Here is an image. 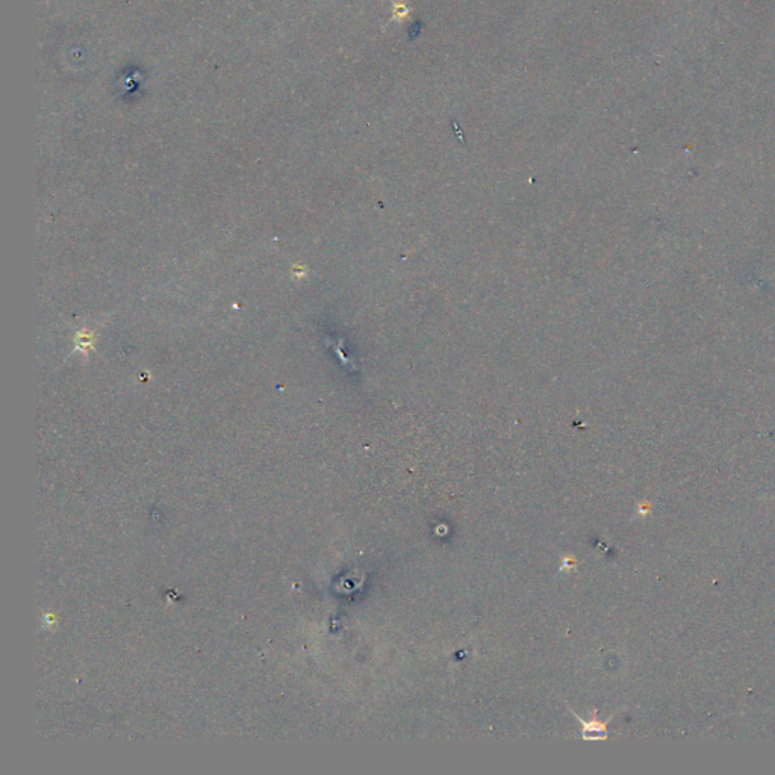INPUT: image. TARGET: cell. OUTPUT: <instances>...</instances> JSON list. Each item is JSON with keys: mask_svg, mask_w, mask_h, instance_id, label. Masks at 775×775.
Wrapping results in <instances>:
<instances>
[{"mask_svg": "<svg viewBox=\"0 0 775 775\" xmlns=\"http://www.w3.org/2000/svg\"><path fill=\"white\" fill-rule=\"evenodd\" d=\"M571 712H573V710H571ZM573 715H574V718H577L578 721L582 722V726H583L582 736H583V739H586V740H597V739H604V737L607 736V731H606V727H604V724L598 722L597 719L591 721V722H586L585 719H582L580 717H578V715H577L576 712H573Z\"/></svg>", "mask_w": 775, "mask_h": 775, "instance_id": "obj_1", "label": "cell"}]
</instances>
